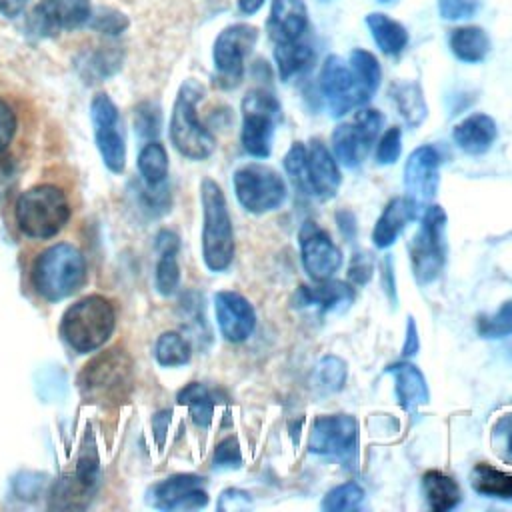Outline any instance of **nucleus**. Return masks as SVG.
Instances as JSON below:
<instances>
[{
  "label": "nucleus",
  "instance_id": "1",
  "mask_svg": "<svg viewBox=\"0 0 512 512\" xmlns=\"http://www.w3.org/2000/svg\"><path fill=\"white\" fill-rule=\"evenodd\" d=\"M202 202V258L210 272H224L234 260V228L222 188L204 178L200 184Z\"/></svg>",
  "mask_w": 512,
  "mask_h": 512
},
{
  "label": "nucleus",
  "instance_id": "2",
  "mask_svg": "<svg viewBox=\"0 0 512 512\" xmlns=\"http://www.w3.org/2000/svg\"><path fill=\"white\" fill-rule=\"evenodd\" d=\"M84 280L86 260L82 252L68 242L48 246L34 260L32 284L48 302H58L72 296L84 284Z\"/></svg>",
  "mask_w": 512,
  "mask_h": 512
},
{
  "label": "nucleus",
  "instance_id": "3",
  "mask_svg": "<svg viewBox=\"0 0 512 512\" xmlns=\"http://www.w3.org/2000/svg\"><path fill=\"white\" fill-rule=\"evenodd\" d=\"M204 98V86L188 78L180 84L172 116H170V140L174 148L190 160H204L216 148V138L198 118V102Z\"/></svg>",
  "mask_w": 512,
  "mask_h": 512
},
{
  "label": "nucleus",
  "instance_id": "4",
  "mask_svg": "<svg viewBox=\"0 0 512 512\" xmlns=\"http://www.w3.org/2000/svg\"><path fill=\"white\" fill-rule=\"evenodd\" d=\"M116 326L114 306L100 294H90L74 302L62 316L60 334L78 352H94L112 336Z\"/></svg>",
  "mask_w": 512,
  "mask_h": 512
},
{
  "label": "nucleus",
  "instance_id": "5",
  "mask_svg": "<svg viewBox=\"0 0 512 512\" xmlns=\"http://www.w3.org/2000/svg\"><path fill=\"white\" fill-rule=\"evenodd\" d=\"M16 224L28 238L46 240L56 236L70 220L64 192L52 184L32 186L16 200Z\"/></svg>",
  "mask_w": 512,
  "mask_h": 512
},
{
  "label": "nucleus",
  "instance_id": "6",
  "mask_svg": "<svg viewBox=\"0 0 512 512\" xmlns=\"http://www.w3.org/2000/svg\"><path fill=\"white\" fill-rule=\"evenodd\" d=\"M132 362L120 350H106L84 366L78 376L80 394L94 404L114 406L130 396Z\"/></svg>",
  "mask_w": 512,
  "mask_h": 512
},
{
  "label": "nucleus",
  "instance_id": "7",
  "mask_svg": "<svg viewBox=\"0 0 512 512\" xmlns=\"http://www.w3.org/2000/svg\"><path fill=\"white\" fill-rule=\"evenodd\" d=\"M446 212L438 204L426 206L420 226L408 244L412 272L418 284L434 282L446 264Z\"/></svg>",
  "mask_w": 512,
  "mask_h": 512
},
{
  "label": "nucleus",
  "instance_id": "8",
  "mask_svg": "<svg viewBox=\"0 0 512 512\" xmlns=\"http://www.w3.org/2000/svg\"><path fill=\"white\" fill-rule=\"evenodd\" d=\"M282 118L278 98L266 88H254L242 98V148L254 158H268L276 124Z\"/></svg>",
  "mask_w": 512,
  "mask_h": 512
},
{
  "label": "nucleus",
  "instance_id": "9",
  "mask_svg": "<svg viewBox=\"0 0 512 512\" xmlns=\"http://www.w3.org/2000/svg\"><path fill=\"white\" fill-rule=\"evenodd\" d=\"M234 192L244 210L266 214L280 208L288 196L284 178L264 164H246L232 176Z\"/></svg>",
  "mask_w": 512,
  "mask_h": 512
},
{
  "label": "nucleus",
  "instance_id": "10",
  "mask_svg": "<svg viewBox=\"0 0 512 512\" xmlns=\"http://www.w3.org/2000/svg\"><path fill=\"white\" fill-rule=\"evenodd\" d=\"M384 126V116L376 108H356L350 122L338 124L332 132V154L338 164L356 168L368 156Z\"/></svg>",
  "mask_w": 512,
  "mask_h": 512
},
{
  "label": "nucleus",
  "instance_id": "11",
  "mask_svg": "<svg viewBox=\"0 0 512 512\" xmlns=\"http://www.w3.org/2000/svg\"><path fill=\"white\" fill-rule=\"evenodd\" d=\"M258 42V30L250 24H230L214 40L212 60L216 70V84L234 88L244 76V62Z\"/></svg>",
  "mask_w": 512,
  "mask_h": 512
},
{
  "label": "nucleus",
  "instance_id": "12",
  "mask_svg": "<svg viewBox=\"0 0 512 512\" xmlns=\"http://www.w3.org/2000/svg\"><path fill=\"white\" fill-rule=\"evenodd\" d=\"M308 448L312 454L336 458L348 468L356 462L358 424L350 414L318 416L310 430Z\"/></svg>",
  "mask_w": 512,
  "mask_h": 512
},
{
  "label": "nucleus",
  "instance_id": "13",
  "mask_svg": "<svg viewBox=\"0 0 512 512\" xmlns=\"http://www.w3.org/2000/svg\"><path fill=\"white\" fill-rule=\"evenodd\" d=\"M318 90L334 118H342L368 102L360 84L356 82L350 64H346L338 54H330L322 62L318 74Z\"/></svg>",
  "mask_w": 512,
  "mask_h": 512
},
{
  "label": "nucleus",
  "instance_id": "14",
  "mask_svg": "<svg viewBox=\"0 0 512 512\" xmlns=\"http://www.w3.org/2000/svg\"><path fill=\"white\" fill-rule=\"evenodd\" d=\"M90 116L94 124V140L106 168L116 174L122 172L126 164V144L118 106L108 94L98 92L90 100Z\"/></svg>",
  "mask_w": 512,
  "mask_h": 512
},
{
  "label": "nucleus",
  "instance_id": "15",
  "mask_svg": "<svg viewBox=\"0 0 512 512\" xmlns=\"http://www.w3.org/2000/svg\"><path fill=\"white\" fill-rule=\"evenodd\" d=\"M440 160L438 148L424 144L414 148L404 164V196L410 200L418 216L436 196L440 184Z\"/></svg>",
  "mask_w": 512,
  "mask_h": 512
},
{
  "label": "nucleus",
  "instance_id": "16",
  "mask_svg": "<svg viewBox=\"0 0 512 512\" xmlns=\"http://www.w3.org/2000/svg\"><path fill=\"white\" fill-rule=\"evenodd\" d=\"M90 14V0H40L28 16V30L42 38L58 36L86 26Z\"/></svg>",
  "mask_w": 512,
  "mask_h": 512
},
{
  "label": "nucleus",
  "instance_id": "17",
  "mask_svg": "<svg viewBox=\"0 0 512 512\" xmlns=\"http://www.w3.org/2000/svg\"><path fill=\"white\" fill-rule=\"evenodd\" d=\"M300 258L306 274L314 282L330 280L342 266V252L330 238V234L320 228L314 220H306L298 232Z\"/></svg>",
  "mask_w": 512,
  "mask_h": 512
},
{
  "label": "nucleus",
  "instance_id": "18",
  "mask_svg": "<svg viewBox=\"0 0 512 512\" xmlns=\"http://www.w3.org/2000/svg\"><path fill=\"white\" fill-rule=\"evenodd\" d=\"M202 484V476L176 474L150 486L146 496L158 510H196L208 504V494Z\"/></svg>",
  "mask_w": 512,
  "mask_h": 512
},
{
  "label": "nucleus",
  "instance_id": "19",
  "mask_svg": "<svg viewBox=\"0 0 512 512\" xmlns=\"http://www.w3.org/2000/svg\"><path fill=\"white\" fill-rule=\"evenodd\" d=\"M214 312L224 340L238 344L248 340L256 328V312L248 298L232 290H220L214 296Z\"/></svg>",
  "mask_w": 512,
  "mask_h": 512
},
{
  "label": "nucleus",
  "instance_id": "20",
  "mask_svg": "<svg viewBox=\"0 0 512 512\" xmlns=\"http://www.w3.org/2000/svg\"><path fill=\"white\" fill-rule=\"evenodd\" d=\"M306 162H308V178H310V186H312V196H316L320 200L334 198L340 188L342 174H340L334 154L326 148V144L320 138H312L308 142Z\"/></svg>",
  "mask_w": 512,
  "mask_h": 512
},
{
  "label": "nucleus",
  "instance_id": "21",
  "mask_svg": "<svg viewBox=\"0 0 512 512\" xmlns=\"http://www.w3.org/2000/svg\"><path fill=\"white\" fill-rule=\"evenodd\" d=\"M308 26L310 22L304 0H272L266 32L274 44L304 38Z\"/></svg>",
  "mask_w": 512,
  "mask_h": 512
},
{
  "label": "nucleus",
  "instance_id": "22",
  "mask_svg": "<svg viewBox=\"0 0 512 512\" xmlns=\"http://www.w3.org/2000/svg\"><path fill=\"white\" fill-rule=\"evenodd\" d=\"M356 294L348 282L324 280L318 286H300L294 294L296 308H310L318 312H340L354 302Z\"/></svg>",
  "mask_w": 512,
  "mask_h": 512
},
{
  "label": "nucleus",
  "instance_id": "23",
  "mask_svg": "<svg viewBox=\"0 0 512 512\" xmlns=\"http://www.w3.org/2000/svg\"><path fill=\"white\" fill-rule=\"evenodd\" d=\"M498 128L488 114H470L458 122L452 130V138L460 150L466 154H484L496 140Z\"/></svg>",
  "mask_w": 512,
  "mask_h": 512
},
{
  "label": "nucleus",
  "instance_id": "24",
  "mask_svg": "<svg viewBox=\"0 0 512 512\" xmlns=\"http://www.w3.org/2000/svg\"><path fill=\"white\" fill-rule=\"evenodd\" d=\"M416 218H418V212L414 210V206L406 196L392 198L374 224V230H372L374 246L382 250L392 246L400 236V232L406 228V224Z\"/></svg>",
  "mask_w": 512,
  "mask_h": 512
},
{
  "label": "nucleus",
  "instance_id": "25",
  "mask_svg": "<svg viewBox=\"0 0 512 512\" xmlns=\"http://www.w3.org/2000/svg\"><path fill=\"white\" fill-rule=\"evenodd\" d=\"M394 378V392L404 410L414 412L418 406L428 402V386L424 374L410 362H396L388 366Z\"/></svg>",
  "mask_w": 512,
  "mask_h": 512
},
{
  "label": "nucleus",
  "instance_id": "26",
  "mask_svg": "<svg viewBox=\"0 0 512 512\" xmlns=\"http://www.w3.org/2000/svg\"><path fill=\"white\" fill-rule=\"evenodd\" d=\"M316 52L310 46V42L304 38L290 40V42H278L274 44V62L280 80L288 82L292 76L304 74L314 66Z\"/></svg>",
  "mask_w": 512,
  "mask_h": 512
},
{
  "label": "nucleus",
  "instance_id": "27",
  "mask_svg": "<svg viewBox=\"0 0 512 512\" xmlns=\"http://www.w3.org/2000/svg\"><path fill=\"white\" fill-rule=\"evenodd\" d=\"M366 26L372 40L386 56H398L408 46V30L384 12H370L366 16Z\"/></svg>",
  "mask_w": 512,
  "mask_h": 512
},
{
  "label": "nucleus",
  "instance_id": "28",
  "mask_svg": "<svg viewBox=\"0 0 512 512\" xmlns=\"http://www.w3.org/2000/svg\"><path fill=\"white\" fill-rule=\"evenodd\" d=\"M452 54L466 64L482 62L490 52V38L480 26H458L448 38Z\"/></svg>",
  "mask_w": 512,
  "mask_h": 512
},
{
  "label": "nucleus",
  "instance_id": "29",
  "mask_svg": "<svg viewBox=\"0 0 512 512\" xmlns=\"http://www.w3.org/2000/svg\"><path fill=\"white\" fill-rule=\"evenodd\" d=\"M422 490L428 500V506L436 512H446L452 510L460 504L462 492L460 486L454 478L446 476L440 470H428L422 476Z\"/></svg>",
  "mask_w": 512,
  "mask_h": 512
},
{
  "label": "nucleus",
  "instance_id": "30",
  "mask_svg": "<svg viewBox=\"0 0 512 512\" xmlns=\"http://www.w3.org/2000/svg\"><path fill=\"white\" fill-rule=\"evenodd\" d=\"M390 96L394 100L396 110L400 112V116L410 128H416L424 122L428 108H426V100L420 84L406 82V80L394 82L390 86Z\"/></svg>",
  "mask_w": 512,
  "mask_h": 512
},
{
  "label": "nucleus",
  "instance_id": "31",
  "mask_svg": "<svg viewBox=\"0 0 512 512\" xmlns=\"http://www.w3.org/2000/svg\"><path fill=\"white\" fill-rule=\"evenodd\" d=\"M474 492L490 498L512 500V474H506L490 464H476L470 474Z\"/></svg>",
  "mask_w": 512,
  "mask_h": 512
},
{
  "label": "nucleus",
  "instance_id": "32",
  "mask_svg": "<svg viewBox=\"0 0 512 512\" xmlns=\"http://www.w3.org/2000/svg\"><path fill=\"white\" fill-rule=\"evenodd\" d=\"M142 182L148 186H158L168 178V152L162 142L148 140L138 152L136 160Z\"/></svg>",
  "mask_w": 512,
  "mask_h": 512
},
{
  "label": "nucleus",
  "instance_id": "33",
  "mask_svg": "<svg viewBox=\"0 0 512 512\" xmlns=\"http://www.w3.org/2000/svg\"><path fill=\"white\" fill-rule=\"evenodd\" d=\"M178 404L186 406L194 424L200 428L210 426L212 416H214V396L212 392L200 384V382H190L178 392Z\"/></svg>",
  "mask_w": 512,
  "mask_h": 512
},
{
  "label": "nucleus",
  "instance_id": "34",
  "mask_svg": "<svg viewBox=\"0 0 512 512\" xmlns=\"http://www.w3.org/2000/svg\"><path fill=\"white\" fill-rule=\"evenodd\" d=\"M348 64L356 76V82L360 84L364 96L370 100L378 86H380V80H382V68H380V62L376 60V56L364 48H354L350 52V58H348Z\"/></svg>",
  "mask_w": 512,
  "mask_h": 512
},
{
  "label": "nucleus",
  "instance_id": "35",
  "mask_svg": "<svg viewBox=\"0 0 512 512\" xmlns=\"http://www.w3.org/2000/svg\"><path fill=\"white\" fill-rule=\"evenodd\" d=\"M192 348L190 342L174 330L162 332L154 344V360L164 366V368H174V366H184L190 362Z\"/></svg>",
  "mask_w": 512,
  "mask_h": 512
},
{
  "label": "nucleus",
  "instance_id": "36",
  "mask_svg": "<svg viewBox=\"0 0 512 512\" xmlns=\"http://www.w3.org/2000/svg\"><path fill=\"white\" fill-rule=\"evenodd\" d=\"M122 62V54L114 48H100L92 50L82 56L80 60V74L88 82H100L116 72Z\"/></svg>",
  "mask_w": 512,
  "mask_h": 512
},
{
  "label": "nucleus",
  "instance_id": "37",
  "mask_svg": "<svg viewBox=\"0 0 512 512\" xmlns=\"http://www.w3.org/2000/svg\"><path fill=\"white\" fill-rule=\"evenodd\" d=\"M364 500V488L358 482H344L334 486L332 490L326 492L322 498V510L326 512H346V510H356L360 508Z\"/></svg>",
  "mask_w": 512,
  "mask_h": 512
},
{
  "label": "nucleus",
  "instance_id": "38",
  "mask_svg": "<svg viewBox=\"0 0 512 512\" xmlns=\"http://www.w3.org/2000/svg\"><path fill=\"white\" fill-rule=\"evenodd\" d=\"M284 170L290 176L294 188L300 194L312 196V186H310V178H308V162H306V146L302 142H294L288 152L284 154Z\"/></svg>",
  "mask_w": 512,
  "mask_h": 512
},
{
  "label": "nucleus",
  "instance_id": "39",
  "mask_svg": "<svg viewBox=\"0 0 512 512\" xmlns=\"http://www.w3.org/2000/svg\"><path fill=\"white\" fill-rule=\"evenodd\" d=\"M476 330L482 338H506L512 336V300H506L494 314L480 316Z\"/></svg>",
  "mask_w": 512,
  "mask_h": 512
},
{
  "label": "nucleus",
  "instance_id": "40",
  "mask_svg": "<svg viewBox=\"0 0 512 512\" xmlns=\"http://www.w3.org/2000/svg\"><path fill=\"white\" fill-rule=\"evenodd\" d=\"M154 284L158 294L162 296H172L180 284V266L176 262L174 252H162L156 264L154 272Z\"/></svg>",
  "mask_w": 512,
  "mask_h": 512
},
{
  "label": "nucleus",
  "instance_id": "41",
  "mask_svg": "<svg viewBox=\"0 0 512 512\" xmlns=\"http://www.w3.org/2000/svg\"><path fill=\"white\" fill-rule=\"evenodd\" d=\"M346 362L334 354H328L324 356L320 362H318V368H316V376H318V382L328 390V392H338L344 388L346 384Z\"/></svg>",
  "mask_w": 512,
  "mask_h": 512
},
{
  "label": "nucleus",
  "instance_id": "42",
  "mask_svg": "<svg viewBox=\"0 0 512 512\" xmlns=\"http://www.w3.org/2000/svg\"><path fill=\"white\" fill-rule=\"evenodd\" d=\"M88 26L92 30L100 32V34L118 36V34H122L128 28V18L122 12H118V10L98 8V10H92Z\"/></svg>",
  "mask_w": 512,
  "mask_h": 512
},
{
  "label": "nucleus",
  "instance_id": "43",
  "mask_svg": "<svg viewBox=\"0 0 512 512\" xmlns=\"http://www.w3.org/2000/svg\"><path fill=\"white\" fill-rule=\"evenodd\" d=\"M138 200H140V206L152 216H160L170 210V190H168L166 182H162L158 186L144 184L138 190Z\"/></svg>",
  "mask_w": 512,
  "mask_h": 512
},
{
  "label": "nucleus",
  "instance_id": "44",
  "mask_svg": "<svg viewBox=\"0 0 512 512\" xmlns=\"http://www.w3.org/2000/svg\"><path fill=\"white\" fill-rule=\"evenodd\" d=\"M402 152V132L398 126L386 128V132L380 136L378 144H376V162L382 166L394 164L400 158Z\"/></svg>",
  "mask_w": 512,
  "mask_h": 512
},
{
  "label": "nucleus",
  "instance_id": "45",
  "mask_svg": "<svg viewBox=\"0 0 512 512\" xmlns=\"http://www.w3.org/2000/svg\"><path fill=\"white\" fill-rule=\"evenodd\" d=\"M160 124H162V114L158 110L156 104H142L136 110V120H134V128L138 132L140 138L146 140H156V136L160 134Z\"/></svg>",
  "mask_w": 512,
  "mask_h": 512
},
{
  "label": "nucleus",
  "instance_id": "46",
  "mask_svg": "<svg viewBox=\"0 0 512 512\" xmlns=\"http://www.w3.org/2000/svg\"><path fill=\"white\" fill-rule=\"evenodd\" d=\"M374 274V258L370 252L356 250L348 262V280L354 286H364Z\"/></svg>",
  "mask_w": 512,
  "mask_h": 512
},
{
  "label": "nucleus",
  "instance_id": "47",
  "mask_svg": "<svg viewBox=\"0 0 512 512\" xmlns=\"http://www.w3.org/2000/svg\"><path fill=\"white\" fill-rule=\"evenodd\" d=\"M214 468H238L242 464V452L240 444L234 436H228L218 442L212 458Z\"/></svg>",
  "mask_w": 512,
  "mask_h": 512
},
{
  "label": "nucleus",
  "instance_id": "48",
  "mask_svg": "<svg viewBox=\"0 0 512 512\" xmlns=\"http://www.w3.org/2000/svg\"><path fill=\"white\" fill-rule=\"evenodd\" d=\"M480 10V0H438V14L444 20H466Z\"/></svg>",
  "mask_w": 512,
  "mask_h": 512
},
{
  "label": "nucleus",
  "instance_id": "49",
  "mask_svg": "<svg viewBox=\"0 0 512 512\" xmlns=\"http://www.w3.org/2000/svg\"><path fill=\"white\" fill-rule=\"evenodd\" d=\"M16 128H18V118L14 108L4 98H0V152H4L12 144L16 136Z\"/></svg>",
  "mask_w": 512,
  "mask_h": 512
},
{
  "label": "nucleus",
  "instance_id": "50",
  "mask_svg": "<svg viewBox=\"0 0 512 512\" xmlns=\"http://www.w3.org/2000/svg\"><path fill=\"white\" fill-rule=\"evenodd\" d=\"M250 506H252L250 494L240 488H226L218 500V510H248Z\"/></svg>",
  "mask_w": 512,
  "mask_h": 512
},
{
  "label": "nucleus",
  "instance_id": "51",
  "mask_svg": "<svg viewBox=\"0 0 512 512\" xmlns=\"http://www.w3.org/2000/svg\"><path fill=\"white\" fill-rule=\"evenodd\" d=\"M154 248L158 254L162 252H174L178 254L180 250V238L174 230H168V228H162L158 234H156V240H154Z\"/></svg>",
  "mask_w": 512,
  "mask_h": 512
},
{
  "label": "nucleus",
  "instance_id": "52",
  "mask_svg": "<svg viewBox=\"0 0 512 512\" xmlns=\"http://www.w3.org/2000/svg\"><path fill=\"white\" fill-rule=\"evenodd\" d=\"M420 348V340H418V330H416V322L414 318L410 316L408 318V324H406V340H404V346H402V356L404 358H412Z\"/></svg>",
  "mask_w": 512,
  "mask_h": 512
},
{
  "label": "nucleus",
  "instance_id": "53",
  "mask_svg": "<svg viewBox=\"0 0 512 512\" xmlns=\"http://www.w3.org/2000/svg\"><path fill=\"white\" fill-rule=\"evenodd\" d=\"M336 222H338V228L342 232V236L346 240H354L356 236V218L350 210H338L336 212Z\"/></svg>",
  "mask_w": 512,
  "mask_h": 512
},
{
  "label": "nucleus",
  "instance_id": "54",
  "mask_svg": "<svg viewBox=\"0 0 512 512\" xmlns=\"http://www.w3.org/2000/svg\"><path fill=\"white\" fill-rule=\"evenodd\" d=\"M28 2L30 0H0V14H4L6 18L20 16L28 6Z\"/></svg>",
  "mask_w": 512,
  "mask_h": 512
},
{
  "label": "nucleus",
  "instance_id": "55",
  "mask_svg": "<svg viewBox=\"0 0 512 512\" xmlns=\"http://www.w3.org/2000/svg\"><path fill=\"white\" fill-rule=\"evenodd\" d=\"M394 270H392V260H390V256H386L384 258V288H386V292H388V296H390V300H394L396 302V290H394V274H392Z\"/></svg>",
  "mask_w": 512,
  "mask_h": 512
},
{
  "label": "nucleus",
  "instance_id": "56",
  "mask_svg": "<svg viewBox=\"0 0 512 512\" xmlns=\"http://www.w3.org/2000/svg\"><path fill=\"white\" fill-rule=\"evenodd\" d=\"M236 2H238L240 14H244V16H252L264 6V0H236Z\"/></svg>",
  "mask_w": 512,
  "mask_h": 512
},
{
  "label": "nucleus",
  "instance_id": "57",
  "mask_svg": "<svg viewBox=\"0 0 512 512\" xmlns=\"http://www.w3.org/2000/svg\"><path fill=\"white\" fill-rule=\"evenodd\" d=\"M168 422H170V410H164L162 424H160V420H158V418H154V432H156V440H158V444H162V440H164V434H166Z\"/></svg>",
  "mask_w": 512,
  "mask_h": 512
},
{
  "label": "nucleus",
  "instance_id": "58",
  "mask_svg": "<svg viewBox=\"0 0 512 512\" xmlns=\"http://www.w3.org/2000/svg\"><path fill=\"white\" fill-rule=\"evenodd\" d=\"M508 452H510V456H512V434H510V438H508Z\"/></svg>",
  "mask_w": 512,
  "mask_h": 512
},
{
  "label": "nucleus",
  "instance_id": "59",
  "mask_svg": "<svg viewBox=\"0 0 512 512\" xmlns=\"http://www.w3.org/2000/svg\"><path fill=\"white\" fill-rule=\"evenodd\" d=\"M378 2H390V0H378Z\"/></svg>",
  "mask_w": 512,
  "mask_h": 512
}]
</instances>
